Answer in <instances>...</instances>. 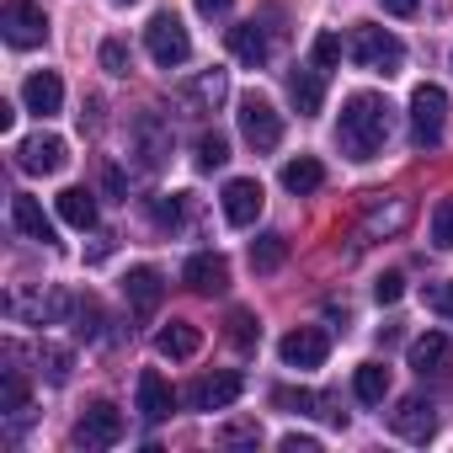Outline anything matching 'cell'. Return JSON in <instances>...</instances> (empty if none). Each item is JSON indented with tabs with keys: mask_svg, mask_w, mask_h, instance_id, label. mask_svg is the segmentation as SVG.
<instances>
[{
	"mask_svg": "<svg viewBox=\"0 0 453 453\" xmlns=\"http://www.w3.org/2000/svg\"><path fill=\"white\" fill-rule=\"evenodd\" d=\"M389 128H395V107H389L384 96H373V91H357V96H347V107H342L336 144H342V155H352V160H373V155L384 150Z\"/></svg>",
	"mask_w": 453,
	"mask_h": 453,
	"instance_id": "6da1fadb",
	"label": "cell"
},
{
	"mask_svg": "<svg viewBox=\"0 0 453 453\" xmlns=\"http://www.w3.org/2000/svg\"><path fill=\"white\" fill-rule=\"evenodd\" d=\"M347 49H352V65L368 70V75H395L405 65V43L395 33H384V27H357Z\"/></svg>",
	"mask_w": 453,
	"mask_h": 453,
	"instance_id": "7a4b0ae2",
	"label": "cell"
},
{
	"mask_svg": "<svg viewBox=\"0 0 453 453\" xmlns=\"http://www.w3.org/2000/svg\"><path fill=\"white\" fill-rule=\"evenodd\" d=\"M442 123H448V91L432 86V81L416 86V91H411V144H416V150H437Z\"/></svg>",
	"mask_w": 453,
	"mask_h": 453,
	"instance_id": "3957f363",
	"label": "cell"
},
{
	"mask_svg": "<svg viewBox=\"0 0 453 453\" xmlns=\"http://www.w3.org/2000/svg\"><path fill=\"white\" fill-rule=\"evenodd\" d=\"M144 49H150V59H155L160 70H176V65H187L192 38H187V27H181L176 12H155L150 27H144Z\"/></svg>",
	"mask_w": 453,
	"mask_h": 453,
	"instance_id": "277c9868",
	"label": "cell"
},
{
	"mask_svg": "<svg viewBox=\"0 0 453 453\" xmlns=\"http://www.w3.org/2000/svg\"><path fill=\"white\" fill-rule=\"evenodd\" d=\"M241 134H246V144H251L257 155H267V150L283 144V112H278L262 91H246V96H241Z\"/></svg>",
	"mask_w": 453,
	"mask_h": 453,
	"instance_id": "5b68a950",
	"label": "cell"
},
{
	"mask_svg": "<svg viewBox=\"0 0 453 453\" xmlns=\"http://www.w3.org/2000/svg\"><path fill=\"white\" fill-rule=\"evenodd\" d=\"M118 442H123V411L112 400L86 405V416L75 421V448L96 453V448H118Z\"/></svg>",
	"mask_w": 453,
	"mask_h": 453,
	"instance_id": "8992f818",
	"label": "cell"
},
{
	"mask_svg": "<svg viewBox=\"0 0 453 453\" xmlns=\"http://www.w3.org/2000/svg\"><path fill=\"white\" fill-rule=\"evenodd\" d=\"M0 33H6L12 49H38L49 38V17L33 0H6V6H0Z\"/></svg>",
	"mask_w": 453,
	"mask_h": 453,
	"instance_id": "52a82bcc",
	"label": "cell"
},
{
	"mask_svg": "<svg viewBox=\"0 0 453 453\" xmlns=\"http://www.w3.org/2000/svg\"><path fill=\"white\" fill-rule=\"evenodd\" d=\"M128 139H134V155H139L144 171H160L171 160V123L160 112H139L134 128H128Z\"/></svg>",
	"mask_w": 453,
	"mask_h": 453,
	"instance_id": "ba28073f",
	"label": "cell"
},
{
	"mask_svg": "<svg viewBox=\"0 0 453 453\" xmlns=\"http://www.w3.org/2000/svg\"><path fill=\"white\" fill-rule=\"evenodd\" d=\"M241 389H246V373L224 368V373H208V379H197V384L187 389V400H192V411H230V405L241 400Z\"/></svg>",
	"mask_w": 453,
	"mask_h": 453,
	"instance_id": "9c48e42d",
	"label": "cell"
},
{
	"mask_svg": "<svg viewBox=\"0 0 453 453\" xmlns=\"http://www.w3.org/2000/svg\"><path fill=\"white\" fill-rule=\"evenodd\" d=\"M65 160H70V144L59 134H33L17 144V165L33 176H54V171H65Z\"/></svg>",
	"mask_w": 453,
	"mask_h": 453,
	"instance_id": "30bf717a",
	"label": "cell"
},
{
	"mask_svg": "<svg viewBox=\"0 0 453 453\" xmlns=\"http://www.w3.org/2000/svg\"><path fill=\"white\" fill-rule=\"evenodd\" d=\"M278 352H283L288 368H320V363L331 357V336H326L320 326H294V331L278 342Z\"/></svg>",
	"mask_w": 453,
	"mask_h": 453,
	"instance_id": "8fae6325",
	"label": "cell"
},
{
	"mask_svg": "<svg viewBox=\"0 0 453 453\" xmlns=\"http://www.w3.org/2000/svg\"><path fill=\"white\" fill-rule=\"evenodd\" d=\"M411 373L416 379H448L453 373V342L442 336V331H426V336H416L411 342Z\"/></svg>",
	"mask_w": 453,
	"mask_h": 453,
	"instance_id": "7c38bea8",
	"label": "cell"
},
{
	"mask_svg": "<svg viewBox=\"0 0 453 453\" xmlns=\"http://www.w3.org/2000/svg\"><path fill=\"white\" fill-rule=\"evenodd\" d=\"M389 426H395V437H405V442H432V432H437V411H432V400L405 395V400L389 411Z\"/></svg>",
	"mask_w": 453,
	"mask_h": 453,
	"instance_id": "4fadbf2b",
	"label": "cell"
},
{
	"mask_svg": "<svg viewBox=\"0 0 453 453\" xmlns=\"http://www.w3.org/2000/svg\"><path fill=\"white\" fill-rule=\"evenodd\" d=\"M181 283L192 294H224V288H230V262H224L219 251H197V257H187Z\"/></svg>",
	"mask_w": 453,
	"mask_h": 453,
	"instance_id": "5bb4252c",
	"label": "cell"
},
{
	"mask_svg": "<svg viewBox=\"0 0 453 453\" xmlns=\"http://www.w3.org/2000/svg\"><path fill=\"white\" fill-rule=\"evenodd\" d=\"M262 181H251V176H235L230 187H224V219L235 224V230H246V224H257L262 219Z\"/></svg>",
	"mask_w": 453,
	"mask_h": 453,
	"instance_id": "9a60e30c",
	"label": "cell"
},
{
	"mask_svg": "<svg viewBox=\"0 0 453 453\" xmlns=\"http://www.w3.org/2000/svg\"><path fill=\"white\" fill-rule=\"evenodd\" d=\"M224 96H230V75H224V70H203V75H192L181 86V107L187 112H213Z\"/></svg>",
	"mask_w": 453,
	"mask_h": 453,
	"instance_id": "2e32d148",
	"label": "cell"
},
{
	"mask_svg": "<svg viewBox=\"0 0 453 453\" xmlns=\"http://www.w3.org/2000/svg\"><path fill=\"white\" fill-rule=\"evenodd\" d=\"M22 102H27V112H38V118H54V112L65 107V81H59L54 70H38V75H27V86H22Z\"/></svg>",
	"mask_w": 453,
	"mask_h": 453,
	"instance_id": "e0dca14e",
	"label": "cell"
},
{
	"mask_svg": "<svg viewBox=\"0 0 453 453\" xmlns=\"http://www.w3.org/2000/svg\"><path fill=\"white\" fill-rule=\"evenodd\" d=\"M171 411H176V389H171L155 368H144V373H139V416H144V421H165Z\"/></svg>",
	"mask_w": 453,
	"mask_h": 453,
	"instance_id": "ac0fdd59",
	"label": "cell"
},
{
	"mask_svg": "<svg viewBox=\"0 0 453 453\" xmlns=\"http://www.w3.org/2000/svg\"><path fill=\"white\" fill-rule=\"evenodd\" d=\"M12 224H17L27 241H43V246L54 241V219H49V213H43V203H38V197H27V192H17V197H12Z\"/></svg>",
	"mask_w": 453,
	"mask_h": 453,
	"instance_id": "d6986e66",
	"label": "cell"
},
{
	"mask_svg": "<svg viewBox=\"0 0 453 453\" xmlns=\"http://www.w3.org/2000/svg\"><path fill=\"white\" fill-rule=\"evenodd\" d=\"M123 294H128V304H134L139 315H155V304H160V294H165V278H160L155 267H128Z\"/></svg>",
	"mask_w": 453,
	"mask_h": 453,
	"instance_id": "ffe728a7",
	"label": "cell"
},
{
	"mask_svg": "<svg viewBox=\"0 0 453 453\" xmlns=\"http://www.w3.org/2000/svg\"><path fill=\"white\" fill-rule=\"evenodd\" d=\"M230 54H235L241 65L262 70V65H267V54H273V43H267V33H262L257 22H241V27H230Z\"/></svg>",
	"mask_w": 453,
	"mask_h": 453,
	"instance_id": "44dd1931",
	"label": "cell"
},
{
	"mask_svg": "<svg viewBox=\"0 0 453 453\" xmlns=\"http://www.w3.org/2000/svg\"><path fill=\"white\" fill-rule=\"evenodd\" d=\"M320 75H326V70H315V65H304V70L288 75V96H294V107H299L304 118H315L320 102H326V81H320Z\"/></svg>",
	"mask_w": 453,
	"mask_h": 453,
	"instance_id": "7402d4cb",
	"label": "cell"
},
{
	"mask_svg": "<svg viewBox=\"0 0 453 453\" xmlns=\"http://www.w3.org/2000/svg\"><path fill=\"white\" fill-rule=\"evenodd\" d=\"M197 347H203V331H197L192 320H171V326L155 336V352H160V357H197Z\"/></svg>",
	"mask_w": 453,
	"mask_h": 453,
	"instance_id": "603a6c76",
	"label": "cell"
},
{
	"mask_svg": "<svg viewBox=\"0 0 453 453\" xmlns=\"http://www.w3.org/2000/svg\"><path fill=\"white\" fill-rule=\"evenodd\" d=\"M273 405H283V411H310V416H326V421L347 426V411H331V405H336L331 395H310V389H278V395H273Z\"/></svg>",
	"mask_w": 453,
	"mask_h": 453,
	"instance_id": "cb8c5ba5",
	"label": "cell"
},
{
	"mask_svg": "<svg viewBox=\"0 0 453 453\" xmlns=\"http://www.w3.org/2000/svg\"><path fill=\"white\" fill-rule=\"evenodd\" d=\"M59 219L70 230H96V197L86 187H65L59 192Z\"/></svg>",
	"mask_w": 453,
	"mask_h": 453,
	"instance_id": "d4e9b609",
	"label": "cell"
},
{
	"mask_svg": "<svg viewBox=\"0 0 453 453\" xmlns=\"http://www.w3.org/2000/svg\"><path fill=\"white\" fill-rule=\"evenodd\" d=\"M320 181H326V165H320L315 155H299V160H288V165H283V187H288L294 197L320 192Z\"/></svg>",
	"mask_w": 453,
	"mask_h": 453,
	"instance_id": "484cf974",
	"label": "cell"
},
{
	"mask_svg": "<svg viewBox=\"0 0 453 453\" xmlns=\"http://www.w3.org/2000/svg\"><path fill=\"white\" fill-rule=\"evenodd\" d=\"M352 389H357L363 405H379V400L389 395V368H384V363H363L357 379H352Z\"/></svg>",
	"mask_w": 453,
	"mask_h": 453,
	"instance_id": "4316f807",
	"label": "cell"
},
{
	"mask_svg": "<svg viewBox=\"0 0 453 453\" xmlns=\"http://www.w3.org/2000/svg\"><path fill=\"white\" fill-rule=\"evenodd\" d=\"M283 257H288V241H283V235H262V241H251V267H257V273H278Z\"/></svg>",
	"mask_w": 453,
	"mask_h": 453,
	"instance_id": "83f0119b",
	"label": "cell"
},
{
	"mask_svg": "<svg viewBox=\"0 0 453 453\" xmlns=\"http://www.w3.org/2000/svg\"><path fill=\"white\" fill-rule=\"evenodd\" d=\"M224 326H230V342H235L241 352H251V347L262 342V326H257L251 310H230V320H224Z\"/></svg>",
	"mask_w": 453,
	"mask_h": 453,
	"instance_id": "f1b7e54d",
	"label": "cell"
},
{
	"mask_svg": "<svg viewBox=\"0 0 453 453\" xmlns=\"http://www.w3.org/2000/svg\"><path fill=\"white\" fill-rule=\"evenodd\" d=\"M0 411H27V379H22V368H6V384H0Z\"/></svg>",
	"mask_w": 453,
	"mask_h": 453,
	"instance_id": "f546056e",
	"label": "cell"
},
{
	"mask_svg": "<svg viewBox=\"0 0 453 453\" xmlns=\"http://www.w3.org/2000/svg\"><path fill=\"white\" fill-rule=\"evenodd\" d=\"M224 160H230V139H224V134H203L197 139V165L203 171H219Z\"/></svg>",
	"mask_w": 453,
	"mask_h": 453,
	"instance_id": "4dcf8cb0",
	"label": "cell"
},
{
	"mask_svg": "<svg viewBox=\"0 0 453 453\" xmlns=\"http://www.w3.org/2000/svg\"><path fill=\"white\" fill-rule=\"evenodd\" d=\"M432 246L437 251H453V197H442L432 208Z\"/></svg>",
	"mask_w": 453,
	"mask_h": 453,
	"instance_id": "1f68e13d",
	"label": "cell"
},
{
	"mask_svg": "<svg viewBox=\"0 0 453 453\" xmlns=\"http://www.w3.org/2000/svg\"><path fill=\"white\" fill-rule=\"evenodd\" d=\"M219 442L224 448H257L262 442V426L257 421H230V426H219Z\"/></svg>",
	"mask_w": 453,
	"mask_h": 453,
	"instance_id": "d6a6232c",
	"label": "cell"
},
{
	"mask_svg": "<svg viewBox=\"0 0 453 453\" xmlns=\"http://www.w3.org/2000/svg\"><path fill=\"white\" fill-rule=\"evenodd\" d=\"M38 363H43L49 384H65V379H70V352H65V347H49V342H43V347H38Z\"/></svg>",
	"mask_w": 453,
	"mask_h": 453,
	"instance_id": "836d02e7",
	"label": "cell"
},
{
	"mask_svg": "<svg viewBox=\"0 0 453 453\" xmlns=\"http://www.w3.org/2000/svg\"><path fill=\"white\" fill-rule=\"evenodd\" d=\"M421 304L442 320H453V283H421Z\"/></svg>",
	"mask_w": 453,
	"mask_h": 453,
	"instance_id": "e575fe53",
	"label": "cell"
},
{
	"mask_svg": "<svg viewBox=\"0 0 453 453\" xmlns=\"http://www.w3.org/2000/svg\"><path fill=\"white\" fill-rule=\"evenodd\" d=\"M102 70H107V75H128V70H134V59H128V43H123V38H107V43H102Z\"/></svg>",
	"mask_w": 453,
	"mask_h": 453,
	"instance_id": "d590c367",
	"label": "cell"
},
{
	"mask_svg": "<svg viewBox=\"0 0 453 453\" xmlns=\"http://www.w3.org/2000/svg\"><path fill=\"white\" fill-rule=\"evenodd\" d=\"M310 54H315V70H336V65H342V38H336V33H320Z\"/></svg>",
	"mask_w": 453,
	"mask_h": 453,
	"instance_id": "8d00e7d4",
	"label": "cell"
},
{
	"mask_svg": "<svg viewBox=\"0 0 453 453\" xmlns=\"http://www.w3.org/2000/svg\"><path fill=\"white\" fill-rule=\"evenodd\" d=\"M150 219L160 224V230H176L181 224V197H150Z\"/></svg>",
	"mask_w": 453,
	"mask_h": 453,
	"instance_id": "74e56055",
	"label": "cell"
},
{
	"mask_svg": "<svg viewBox=\"0 0 453 453\" xmlns=\"http://www.w3.org/2000/svg\"><path fill=\"white\" fill-rule=\"evenodd\" d=\"M400 294H405V278H400V273H384V278L373 283V299H379V304H395Z\"/></svg>",
	"mask_w": 453,
	"mask_h": 453,
	"instance_id": "f35d334b",
	"label": "cell"
},
{
	"mask_svg": "<svg viewBox=\"0 0 453 453\" xmlns=\"http://www.w3.org/2000/svg\"><path fill=\"white\" fill-rule=\"evenodd\" d=\"M400 224H405V203H395L389 213H384V208L368 213V230H400Z\"/></svg>",
	"mask_w": 453,
	"mask_h": 453,
	"instance_id": "ab89813d",
	"label": "cell"
},
{
	"mask_svg": "<svg viewBox=\"0 0 453 453\" xmlns=\"http://www.w3.org/2000/svg\"><path fill=\"white\" fill-rule=\"evenodd\" d=\"M278 448H283V453H320V437H310V432H288Z\"/></svg>",
	"mask_w": 453,
	"mask_h": 453,
	"instance_id": "60d3db41",
	"label": "cell"
},
{
	"mask_svg": "<svg viewBox=\"0 0 453 453\" xmlns=\"http://www.w3.org/2000/svg\"><path fill=\"white\" fill-rule=\"evenodd\" d=\"M192 6H197V17H208V22H213V17H224V12H230L235 0H192Z\"/></svg>",
	"mask_w": 453,
	"mask_h": 453,
	"instance_id": "b9f144b4",
	"label": "cell"
},
{
	"mask_svg": "<svg viewBox=\"0 0 453 453\" xmlns=\"http://www.w3.org/2000/svg\"><path fill=\"white\" fill-rule=\"evenodd\" d=\"M102 187H107L112 197H123V192H128V187H123V171H118V165H102Z\"/></svg>",
	"mask_w": 453,
	"mask_h": 453,
	"instance_id": "7bdbcfd3",
	"label": "cell"
},
{
	"mask_svg": "<svg viewBox=\"0 0 453 453\" xmlns=\"http://www.w3.org/2000/svg\"><path fill=\"white\" fill-rule=\"evenodd\" d=\"M379 6H384L389 17H416V6H421V0H379Z\"/></svg>",
	"mask_w": 453,
	"mask_h": 453,
	"instance_id": "ee69618b",
	"label": "cell"
},
{
	"mask_svg": "<svg viewBox=\"0 0 453 453\" xmlns=\"http://www.w3.org/2000/svg\"><path fill=\"white\" fill-rule=\"evenodd\" d=\"M118 6H134V0H118Z\"/></svg>",
	"mask_w": 453,
	"mask_h": 453,
	"instance_id": "f6af8a7d",
	"label": "cell"
}]
</instances>
